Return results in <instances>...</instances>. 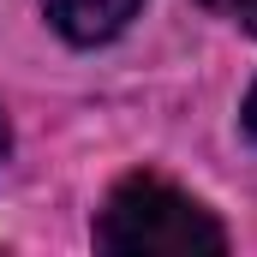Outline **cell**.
<instances>
[{"mask_svg":"<svg viewBox=\"0 0 257 257\" xmlns=\"http://www.w3.org/2000/svg\"><path fill=\"white\" fill-rule=\"evenodd\" d=\"M96 245L120 257H221L227 227L174 180L126 174L96 215Z\"/></svg>","mask_w":257,"mask_h":257,"instance_id":"obj_1","label":"cell"},{"mask_svg":"<svg viewBox=\"0 0 257 257\" xmlns=\"http://www.w3.org/2000/svg\"><path fill=\"white\" fill-rule=\"evenodd\" d=\"M138 6H144V0H42L48 24L60 30L72 48H96V42H114V36H120V30L132 24V18H138Z\"/></svg>","mask_w":257,"mask_h":257,"instance_id":"obj_2","label":"cell"},{"mask_svg":"<svg viewBox=\"0 0 257 257\" xmlns=\"http://www.w3.org/2000/svg\"><path fill=\"white\" fill-rule=\"evenodd\" d=\"M197 6H209L215 18H227V24H239V30L257 36V0H197Z\"/></svg>","mask_w":257,"mask_h":257,"instance_id":"obj_3","label":"cell"},{"mask_svg":"<svg viewBox=\"0 0 257 257\" xmlns=\"http://www.w3.org/2000/svg\"><path fill=\"white\" fill-rule=\"evenodd\" d=\"M245 138L257 144V84H251V96H245Z\"/></svg>","mask_w":257,"mask_h":257,"instance_id":"obj_4","label":"cell"},{"mask_svg":"<svg viewBox=\"0 0 257 257\" xmlns=\"http://www.w3.org/2000/svg\"><path fill=\"white\" fill-rule=\"evenodd\" d=\"M6 150H12V132H6V120H0V162H6Z\"/></svg>","mask_w":257,"mask_h":257,"instance_id":"obj_5","label":"cell"}]
</instances>
